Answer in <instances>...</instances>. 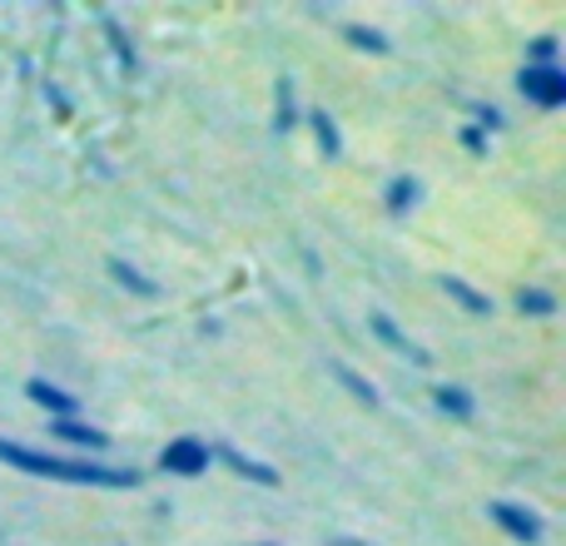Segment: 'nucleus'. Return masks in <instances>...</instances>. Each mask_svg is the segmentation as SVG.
<instances>
[{"mask_svg":"<svg viewBox=\"0 0 566 546\" xmlns=\"http://www.w3.org/2000/svg\"><path fill=\"white\" fill-rule=\"evenodd\" d=\"M214 452H209L205 438H175L165 452H159V472L165 477H205Z\"/></svg>","mask_w":566,"mask_h":546,"instance_id":"nucleus-4","label":"nucleus"},{"mask_svg":"<svg viewBox=\"0 0 566 546\" xmlns=\"http://www.w3.org/2000/svg\"><path fill=\"white\" fill-rule=\"evenodd\" d=\"M328 546H373V542H358V537H328Z\"/></svg>","mask_w":566,"mask_h":546,"instance_id":"nucleus-24","label":"nucleus"},{"mask_svg":"<svg viewBox=\"0 0 566 546\" xmlns=\"http://www.w3.org/2000/svg\"><path fill=\"white\" fill-rule=\"evenodd\" d=\"M468 125H478L482 135H492V129L507 125V115H502L497 105H488V99H478V105H472V119H468Z\"/></svg>","mask_w":566,"mask_h":546,"instance_id":"nucleus-19","label":"nucleus"},{"mask_svg":"<svg viewBox=\"0 0 566 546\" xmlns=\"http://www.w3.org/2000/svg\"><path fill=\"white\" fill-rule=\"evenodd\" d=\"M219 462H224L234 477H244V482H254V487H279V468H269V462H259V458H249V452H239L234 442H219V448H209Z\"/></svg>","mask_w":566,"mask_h":546,"instance_id":"nucleus-5","label":"nucleus"},{"mask_svg":"<svg viewBox=\"0 0 566 546\" xmlns=\"http://www.w3.org/2000/svg\"><path fill=\"white\" fill-rule=\"evenodd\" d=\"M488 517H492V527H497L502 537H512L522 546H542V537H547L542 517L532 507H522V502H488Z\"/></svg>","mask_w":566,"mask_h":546,"instance_id":"nucleus-3","label":"nucleus"},{"mask_svg":"<svg viewBox=\"0 0 566 546\" xmlns=\"http://www.w3.org/2000/svg\"><path fill=\"white\" fill-rule=\"evenodd\" d=\"M368 328H373V338H378L382 348L402 353V358H408V363H418V368H428V363H432V358H428V348H422V343H412L408 333H402L398 323L388 318V313H373V318H368Z\"/></svg>","mask_w":566,"mask_h":546,"instance_id":"nucleus-6","label":"nucleus"},{"mask_svg":"<svg viewBox=\"0 0 566 546\" xmlns=\"http://www.w3.org/2000/svg\"><path fill=\"white\" fill-rule=\"evenodd\" d=\"M303 125L313 129V145H318L323 159H343V129H338V119H333L328 109H308Z\"/></svg>","mask_w":566,"mask_h":546,"instance_id":"nucleus-10","label":"nucleus"},{"mask_svg":"<svg viewBox=\"0 0 566 546\" xmlns=\"http://www.w3.org/2000/svg\"><path fill=\"white\" fill-rule=\"evenodd\" d=\"M343 40H348L353 50H368V55H392V40L373 25H343Z\"/></svg>","mask_w":566,"mask_h":546,"instance_id":"nucleus-17","label":"nucleus"},{"mask_svg":"<svg viewBox=\"0 0 566 546\" xmlns=\"http://www.w3.org/2000/svg\"><path fill=\"white\" fill-rule=\"evenodd\" d=\"M557 50H562L557 35H537L527 45V65H557Z\"/></svg>","mask_w":566,"mask_h":546,"instance_id":"nucleus-20","label":"nucleus"},{"mask_svg":"<svg viewBox=\"0 0 566 546\" xmlns=\"http://www.w3.org/2000/svg\"><path fill=\"white\" fill-rule=\"evenodd\" d=\"M50 438H65L70 448H80V452H105L109 448V432L90 428V422H80V418H50Z\"/></svg>","mask_w":566,"mask_h":546,"instance_id":"nucleus-8","label":"nucleus"},{"mask_svg":"<svg viewBox=\"0 0 566 546\" xmlns=\"http://www.w3.org/2000/svg\"><path fill=\"white\" fill-rule=\"evenodd\" d=\"M517 90H522V99L527 105H537V109H562L566 105V70L562 65H522L517 70Z\"/></svg>","mask_w":566,"mask_h":546,"instance_id":"nucleus-2","label":"nucleus"},{"mask_svg":"<svg viewBox=\"0 0 566 546\" xmlns=\"http://www.w3.org/2000/svg\"><path fill=\"white\" fill-rule=\"evenodd\" d=\"M0 462L25 477H45V482H70V487H105V492H135L139 472L135 468H105L90 458H55V452H35L25 442L0 438Z\"/></svg>","mask_w":566,"mask_h":546,"instance_id":"nucleus-1","label":"nucleus"},{"mask_svg":"<svg viewBox=\"0 0 566 546\" xmlns=\"http://www.w3.org/2000/svg\"><path fill=\"white\" fill-rule=\"evenodd\" d=\"M40 90H45V105H55V115H60V119H70V95H65V90H60L55 80H45Z\"/></svg>","mask_w":566,"mask_h":546,"instance_id":"nucleus-22","label":"nucleus"},{"mask_svg":"<svg viewBox=\"0 0 566 546\" xmlns=\"http://www.w3.org/2000/svg\"><path fill=\"white\" fill-rule=\"evenodd\" d=\"M517 313L522 318H557V293L552 288H537V283H532V288H517Z\"/></svg>","mask_w":566,"mask_h":546,"instance_id":"nucleus-16","label":"nucleus"},{"mask_svg":"<svg viewBox=\"0 0 566 546\" xmlns=\"http://www.w3.org/2000/svg\"><path fill=\"white\" fill-rule=\"evenodd\" d=\"M254 546H279V542H254Z\"/></svg>","mask_w":566,"mask_h":546,"instance_id":"nucleus-25","label":"nucleus"},{"mask_svg":"<svg viewBox=\"0 0 566 546\" xmlns=\"http://www.w3.org/2000/svg\"><path fill=\"white\" fill-rule=\"evenodd\" d=\"M99 30H105V40H109V55H115V65L125 70V75H135V70H139V50H135V40H129V30L119 25V15L99 10Z\"/></svg>","mask_w":566,"mask_h":546,"instance_id":"nucleus-9","label":"nucleus"},{"mask_svg":"<svg viewBox=\"0 0 566 546\" xmlns=\"http://www.w3.org/2000/svg\"><path fill=\"white\" fill-rule=\"evenodd\" d=\"M303 264H308V273H313V279H318V273H323V259L313 254V249H303Z\"/></svg>","mask_w":566,"mask_h":546,"instance_id":"nucleus-23","label":"nucleus"},{"mask_svg":"<svg viewBox=\"0 0 566 546\" xmlns=\"http://www.w3.org/2000/svg\"><path fill=\"white\" fill-rule=\"evenodd\" d=\"M333 378H338L358 402H368V408H378V402H382V398H378V388H373V382L363 378L358 368H348V363H333Z\"/></svg>","mask_w":566,"mask_h":546,"instance_id":"nucleus-18","label":"nucleus"},{"mask_svg":"<svg viewBox=\"0 0 566 546\" xmlns=\"http://www.w3.org/2000/svg\"><path fill=\"white\" fill-rule=\"evenodd\" d=\"M418 199H422V179L418 175H392L388 185H382V209H388L392 219H402Z\"/></svg>","mask_w":566,"mask_h":546,"instance_id":"nucleus-11","label":"nucleus"},{"mask_svg":"<svg viewBox=\"0 0 566 546\" xmlns=\"http://www.w3.org/2000/svg\"><path fill=\"white\" fill-rule=\"evenodd\" d=\"M442 293H448V298L458 303L468 318H492V298L482 288H472L468 279H452V273H448V279H442Z\"/></svg>","mask_w":566,"mask_h":546,"instance_id":"nucleus-14","label":"nucleus"},{"mask_svg":"<svg viewBox=\"0 0 566 546\" xmlns=\"http://www.w3.org/2000/svg\"><path fill=\"white\" fill-rule=\"evenodd\" d=\"M105 269H109V279L119 283V288H129L135 293V298H159V283L155 279H145V273H139L135 264H129V259H105Z\"/></svg>","mask_w":566,"mask_h":546,"instance_id":"nucleus-15","label":"nucleus"},{"mask_svg":"<svg viewBox=\"0 0 566 546\" xmlns=\"http://www.w3.org/2000/svg\"><path fill=\"white\" fill-rule=\"evenodd\" d=\"M25 398L35 402L40 412H50V418H75V412H80V398H75V392L55 388L50 378H30V382H25Z\"/></svg>","mask_w":566,"mask_h":546,"instance_id":"nucleus-7","label":"nucleus"},{"mask_svg":"<svg viewBox=\"0 0 566 546\" xmlns=\"http://www.w3.org/2000/svg\"><path fill=\"white\" fill-rule=\"evenodd\" d=\"M432 408H438L442 418H458V422L478 418V398H472L468 388H458V382H438V388H432Z\"/></svg>","mask_w":566,"mask_h":546,"instance_id":"nucleus-12","label":"nucleus"},{"mask_svg":"<svg viewBox=\"0 0 566 546\" xmlns=\"http://www.w3.org/2000/svg\"><path fill=\"white\" fill-rule=\"evenodd\" d=\"M458 145H462V149H468V155H472V159H488L492 139H488V135H482V129H478V125H462V129H458Z\"/></svg>","mask_w":566,"mask_h":546,"instance_id":"nucleus-21","label":"nucleus"},{"mask_svg":"<svg viewBox=\"0 0 566 546\" xmlns=\"http://www.w3.org/2000/svg\"><path fill=\"white\" fill-rule=\"evenodd\" d=\"M303 125V109H298V90H293L289 75L274 80V135H289V129Z\"/></svg>","mask_w":566,"mask_h":546,"instance_id":"nucleus-13","label":"nucleus"}]
</instances>
